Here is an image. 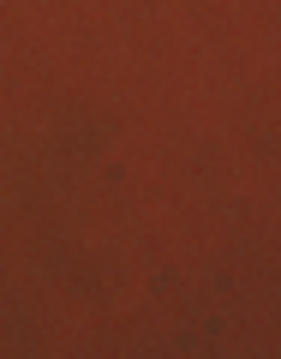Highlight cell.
Here are the masks:
<instances>
[]
</instances>
